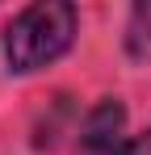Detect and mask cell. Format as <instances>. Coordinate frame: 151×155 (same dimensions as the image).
<instances>
[{"mask_svg": "<svg viewBox=\"0 0 151 155\" xmlns=\"http://www.w3.org/2000/svg\"><path fill=\"white\" fill-rule=\"evenodd\" d=\"M76 42V8L67 0H42L4 25V54L13 71H38Z\"/></svg>", "mask_w": 151, "mask_h": 155, "instance_id": "cell-1", "label": "cell"}, {"mask_svg": "<svg viewBox=\"0 0 151 155\" xmlns=\"http://www.w3.org/2000/svg\"><path fill=\"white\" fill-rule=\"evenodd\" d=\"M122 122H126V109L118 101H101L92 113H88V122H84V138H80V147L88 155H109L118 147V134H122Z\"/></svg>", "mask_w": 151, "mask_h": 155, "instance_id": "cell-2", "label": "cell"}, {"mask_svg": "<svg viewBox=\"0 0 151 155\" xmlns=\"http://www.w3.org/2000/svg\"><path fill=\"white\" fill-rule=\"evenodd\" d=\"M126 51L134 54V59H151V4H139V8L130 13Z\"/></svg>", "mask_w": 151, "mask_h": 155, "instance_id": "cell-3", "label": "cell"}, {"mask_svg": "<svg viewBox=\"0 0 151 155\" xmlns=\"http://www.w3.org/2000/svg\"><path fill=\"white\" fill-rule=\"evenodd\" d=\"M109 155H151V130H143V134H134L130 143H118Z\"/></svg>", "mask_w": 151, "mask_h": 155, "instance_id": "cell-4", "label": "cell"}]
</instances>
